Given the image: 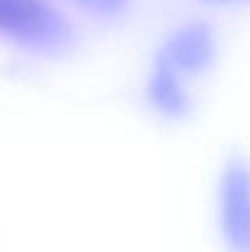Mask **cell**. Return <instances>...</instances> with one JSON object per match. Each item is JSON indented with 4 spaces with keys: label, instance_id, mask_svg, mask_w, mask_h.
Instances as JSON below:
<instances>
[{
    "label": "cell",
    "instance_id": "6",
    "mask_svg": "<svg viewBox=\"0 0 250 252\" xmlns=\"http://www.w3.org/2000/svg\"><path fill=\"white\" fill-rule=\"evenodd\" d=\"M211 2H226V0H211Z\"/></svg>",
    "mask_w": 250,
    "mask_h": 252
},
{
    "label": "cell",
    "instance_id": "3",
    "mask_svg": "<svg viewBox=\"0 0 250 252\" xmlns=\"http://www.w3.org/2000/svg\"><path fill=\"white\" fill-rule=\"evenodd\" d=\"M177 71H201L214 57V37L206 25H186L160 54Z\"/></svg>",
    "mask_w": 250,
    "mask_h": 252
},
{
    "label": "cell",
    "instance_id": "2",
    "mask_svg": "<svg viewBox=\"0 0 250 252\" xmlns=\"http://www.w3.org/2000/svg\"><path fill=\"white\" fill-rule=\"evenodd\" d=\"M221 218L223 230L236 250L250 252V174L231 167L221 184Z\"/></svg>",
    "mask_w": 250,
    "mask_h": 252
},
{
    "label": "cell",
    "instance_id": "1",
    "mask_svg": "<svg viewBox=\"0 0 250 252\" xmlns=\"http://www.w3.org/2000/svg\"><path fill=\"white\" fill-rule=\"evenodd\" d=\"M0 32L22 42H57L64 37V20L44 0H0Z\"/></svg>",
    "mask_w": 250,
    "mask_h": 252
},
{
    "label": "cell",
    "instance_id": "4",
    "mask_svg": "<svg viewBox=\"0 0 250 252\" xmlns=\"http://www.w3.org/2000/svg\"><path fill=\"white\" fill-rule=\"evenodd\" d=\"M150 98L167 115H177L186 108V98H184L179 79H177V69L162 57L157 59V69L150 81Z\"/></svg>",
    "mask_w": 250,
    "mask_h": 252
},
{
    "label": "cell",
    "instance_id": "5",
    "mask_svg": "<svg viewBox=\"0 0 250 252\" xmlns=\"http://www.w3.org/2000/svg\"><path fill=\"white\" fill-rule=\"evenodd\" d=\"M86 2L88 7H93V10H98V12H115V10H120L128 0H81Z\"/></svg>",
    "mask_w": 250,
    "mask_h": 252
}]
</instances>
